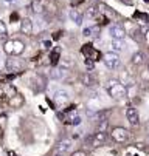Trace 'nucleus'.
<instances>
[{
	"mask_svg": "<svg viewBox=\"0 0 149 156\" xmlns=\"http://www.w3.org/2000/svg\"><path fill=\"white\" fill-rule=\"evenodd\" d=\"M56 116H58V118H59L62 122H64V119H65V113H64V111H58V113H56Z\"/></svg>",
	"mask_w": 149,
	"mask_h": 156,
	"instance_id": "obj_28",
	"label": "nucleus"
},
{
	"mask_svg": "<svg viewBox=\"0 0 149 156\" xmlns=\"http://www.w3.org/2000/svg\"><path fill=\"white\" fill-rule=\"evenodd\" d=\"M96 16H98V14H96V9H95V8H89L87 12H86V19H89V20L95 19Z\"/></svg>",
	"mask_w": 149,
	"mask_h": 156,
	"instance_id": "obj_23",
	"label": "nucleus"
},
{
	"mask_svg": "<svg viewBox=\"0 0 149 156\" xmlns=\"http://www.w3.org/2000/svg\"><path fill=\"white\" fill-rule=\"evenodd\" d=\"M65 74H67V70L64 68V66H54V68L51 70V73H50L53 80H61V79L65 77Z\"/></svg>",
	"mask_w": 149,
	"mask_h": 156,
	"instance_id": "obj_13",
	"label": "nucleus"
},
{
	"mask_svg": "<svg viewBox=\"0 0 149 156\" xmlns=\"http://www.w3.org/2000/svg\"><path fill=\"white\" fill-rule=\"evenodd\" d=\"M96 20H98V25H99V27L109 25V19L106 17V16H96Z\"/></svg>",
	"mask_w": 149,
	"mask_h": 156,
	"instance_id": "obj_22",
	"label": "nucleus"
},
{
	"mask_svg": "<svg viewBox=\"0 0 149 156\" xmlns=\"http://www.w3.org/2000/svg\"><path fill=\"white\" fill-rule=\"evenodd\" d=\"M123 2H124V3H129V2H127V0H123Z\"/></svg>",
	"mask_w": 149,
	"mask_h": 156,
	"instance_id": "obj_36",
	"label": "nucleus"
},
{
	"mask_svg": "<svg viewBox=\"0 0 149 156\" xmlns=\"http://www.w3.org/2000/svg\"><path fill=\"white\" fill-rule=\"evenodd\" d=\"M33 20L31 19H24L22 20V23H20V33L25 34V36H31L33 34Z\"/></svg>",
	"mask_w": 149,
	"mask_h": 156,
	"instance_id": "obj_10",
	"label": "nucleus"
},
{
	"mask_svg": "<svg viewBox=\"0 0 149 156\" xmlns=\"http://www.w3.org/2000/svg\"><path fill=\"white\" fill-rule=\"evenodd\" d=\"M24 96L22 94H14V96H11V99H9V105L13 107V108H19V107H22L24 105Z\"/></svg>",
	"mask_w": 149,
	"mask_h": 156,
	"instance_id": "obj_18",
	"label": "nucleus"
},
{
	"mask_svg": "<svg viewBox=\"0 0 149 156\" xmlns=\"http://www.w3.org/2000/svg\"><path fill=\"white\" fill-rule=\"evenodd\" d=\"M81 83L86 85V87H93L96 83V79H95V76L92 73L87 71V73H82L81 74Z\"/></svg>",
	"mask_w": 149,
	"mask_h": 156,
	"instance_id": "obj_15",
	"label": "nucleus"
},
{
	"mask_svg": "<svg viewBox=\"0 0 149 156\" xmlns=\"http://www.w3.org/2000/svg\"><path fill=\"white\" fill-rule=\"evenodd\" d=\"M72 148V141L70 139H62L56 145V153H67Z\"/></svg>",
	"mask_w": 149,
	"mask_h": 156,
	"instance_id": "obj_16",
	"label": "nucleus"
},
{
	"mask_svg": "<svg viewBox=\"0 0 149 156\" xmlns=\"http://www.w3.org/2000/svg\"><path fill=\"white\" fill-rule=\"evenodd\" d=\"M92 33H93V28H86V30H84V36H86V37L92 36Z\"/></svg>",
	"mask_w": 149,
	"mask_h": 156,
	"instance_id": "obj_26",
	"label": "nucleus"
},
{
	"mask_svg": "<svg viewBox=\"0 0 149 156\" xmlns=\"http://www.w3.org/2000/svg\"><path fill=\"white\" fill-rule=\"evenodd\" d=\"M69 17H70V20H72V22H75V23H76L78 27H81V25H82V22H84V16H82L76 8H72V9H70Z\"/></svg>",
	"mask_w": 149,
	"mask_h": 156,
	"instance_id": "obj_14",
	"label": "nucleus"
},
{
	"mask_svg": "<svg viewBox=\"0 0 149 156\" xmlns=\"http://www.w3.org/2000/svg\"><path fill=\"white\" fill-rule=\"evenodd\" d=\"M14 20H17V14H16V12L11 14V22H14Z\"/></svg>",
	"mask_w": 149,
	"mask_h": 156,
	"instance_id": "obj_31",
	"label": "nucleus"
},
{
	"mask_svg": "<svg viewBox=\"0 0 149 156\" xmlns=\"http://www.w3.org/2000/svg\"><path fill=\"white\" fill-rule=\"evenodd\" d=\"M106 91H107L109 96L114 98V99H123V98H126V94H127L126 87H124L120 80H115V79L106 82Z\"/></svg>",
	"mask_w": 149,
	"mask_h": 156,
	"instance_id": "obj_1",
	"label": "nucleus"
},
{
	"mask_svg": "<svg viewBox=\"0 0 149 156\" xmlns=\"http://www.w3.org/2000/svg\"><path fill=\"white\" fill-rule=\"evenodd\" d=\"M110 48H112V51L114 53H121V51H124V48H126V45H124V42H123V39H114L112 42H110Z\"/></svg>",
	"mask_w": 149,
	"mask_h": 156,
	"instance_id": "obj_17",
	"label": "nucleus"
},
{
	"mask_svg": "<svg viewBox=\"0 0 149 156\" xmlns=\"http://www.w3.org/2000/svg\"><path fill=\"white\" fill-rule=\"evenodd\" d=\"M8 36V30H6V25L0 20V37H6Z\"/></svg>",
	"mask_w": 149,
	"mask_h": 156,
	"instance_id": "obj_24",
	"label": "nucleus"
},
{
	"mask_svg": "<svg viewBox=\"0 0 149 156\" xmlns=\"http://www.w3.org/2000/svg\"><path fill=\"white\" fill-rule=\"evenodd\" d=\"M0 136H2V128H0Z\"/></svg>",
	"mask_w": 149,
	"mask_h": 156,
	"instance_id": "obj_37",
	"label": "nucleus"
},
{
	"mask_svg": "<svg viewBox=\"0 0 149 156\" xmlns=\"http://www.w3.org/2000/svg\"><path fill=\"white\" fill-rule=\"evenodd\" d=\"M72 156H87V153H86V151H82V150H78V151H75Z\"/></svg>",
	"mask_w": 149,
	"mask_h": 156,
	"instance_id": "obj_29",
	"label": "nucleus"
},
{
	"mask_svg": "<svg viewBox=\"0 0 149 156\" xmlns=\"http://www.w3.org/2000/svg\"><path fill=\"white\" fill-rule=\"evenodd\" d=\"M144 2H149V0H144Z\"/></svg>",
	"mask_w": 149,
	"mask_h": 156,
	"instance_id": "obj_38",
	"label": "nucleus"
},
{
	"mask_svg": "<svg viewBox=\"0 0 149 156\" xmlns=\"http://www.w3.org/2000/svg\"><path fill=\"white\" fill-rule=\"evenodd\" d=\"M59 57H61V50H59V48L53 50L51 54H50V63H51L53 66H56V65L59 63Z\"/></svg>",
	"mask_w": 149,
	"mask_h": 156,
	"instance_id": "obj_20",
	"label": "nucleus"
},
{
	"mask_svg": "<svg viewBox=\"0 0 149 156\" xmlns=\"http://www.w3.org/2000/svg\"><path fill=\"white\" fill-rule=\"evenodd\" d=\"M110 135H112L114 141L118 142V144H123V142H126L127 139H129V131H127L124 127H115Z\"/></svg>",
	"mask_w": 149,
	"mask_h": 156,
	"instance_id": "obj_5",
	"label": "nucleus"
},
{
	"mask_svg": "<svg viewBox=\"0 0 149 156\" xmlns=\"http://www.w3.org/2000/svg\"><path fill=\"white\" fill-rule=\"evenodd\" d=\"M3 51L9 56H20L24 51H25V43L19 39H14V40H8L5 45H3Z\"/></svg>",
	"mask_w": 149,
	"mask_h": 156,
	"instance_id": "obj_2",
	"label": "nucleus"
},
{
	"mask_svg": "<svg viewBox=\"0 0 149 156\" xmlns=\"http://www.w3.org/2000/svg\"><path fill=\"white\" fill-rule=\"evenodd\" d=\"M47 2H48V0H31V9H33V12H36V14L44 12L45 8H47Z\"/></svg>",
	"mask_w": 149,
	"mask_h": 156,
	"instance_id": "obj_11",
	"label": "nucleus"
},
{
	"mask_svg": "<svg viewBox=\"0 0 149 156\" xmlns=\"http://www.w3.org/2000/svg\"><path fill=\"white\" fill-rule=\"evenodd\" d=\"M146 144H147V145H149V136H147V139H146Z\"/></svg>",
	"mask_w": 149,
	"mask_h": 156,
	"instance_id": "obj_34",
	"label": "nucleus"
},
{
	"mask_svg": "<svg viewBox=\"0 0 149 156\" xmlns=\"http://www.w3.org/2000/svg\"><path fill=\"white\" fill-rule=\"evenodd\" d=\"M126 119L131 125L137 127L140 124V116H138V111L134 108V107H127L126 108Z\"/></svg>",
	"mask_w": 149,
	"mask_h": 156,
	"instance_id": "obj_7",
	"label": "nucleus"
},
{
	"mask_svg": "<svg viewBox=\"0 0 149 156\" xmlns=\"http://www.w3.org/2000/svg\"><path fill=\"white\" fill-rule=\"evenodd\" d=\"M6 3H13V2H16V0H5Z\"/></svg>",
	"mask_w": 149,
	"mask_h": 156,
	"instance_id": "obj_33",
	"label": "nucleus"
},
{
	"mask_svg": "<svg viewBox=\"0 0 149 156\" xmlns=\"http://www.w3.org/2000/svg\"><path fill=\"white\" fill-rule=\"evenodd\" d=\"M82 2H84V0H70V3H72L73 8H76V6H78L79 3H82Z\"/></svg>",
	"mask_w": 149,
	"mask_h": 156,
	"instance_id": "obj_27",
	"label": "nucleus"
},
{
	"mask_svg": "<svg viewBox=\"0 0 149 156\" xmlns=\"http://www.w3.org/2000/svg\"><path fill=\"white\" fill-rule=\"evenodd\" d=\"M70 101V94L65 90H56L54 91V102L58 108H64Z\"/></svg>",
	"mask_w": 149,
	"mask_h": 156,
	"instance_id": "obj_6",
	"label": "nucleus"
},
{
	"mask_svg": "<svg viewBox=\"0 0 149 156\" xmlns=\"http://www.w3.org/2000/svg\"><path fill=\"white\" fill-rule=\"evenodd\" d=\"M134 65H141L143 62H144V54L143 53H135L134 56H132V60H131Z\"/></svg>",
	"mask_w": 149,
	"mask_h": 156,
	"instance_id": "obj_21",
	"label": "nucleus"
},
{
	"mask_svg": "<svg viewBox=\"0 0 149 156\" xmlns=\"http://www.w3.org/2000/svg\"><path fill=\"white\" fill-rule=\"evenodd\" d=\"M42 47H44L45 50H50V48H51V42H50V40H45V42H42Z\"/></svg>",
	"mask_w": 149,
	"mask_h": 156,
	"instance_id": "obj_25",
	"label": "nucleus"
},
{
	"mask_svg": "<svg viewBox=\"0 0 149 156\" xmlns=\"http://www.w3.org/2000/svg\"><path fill=\"white\" fill-rule=\"evenodd\" d=\"M59 37H61V31H58V33H54V34H53V39H54V40H58Z\"/></svg>",
	"mask_w": 149,
	"mask_h": 156,
	"instance_id": "obj_30",
	"label": "nucleus"
},
{
	"mask_svg": "<svg viewBox=\"0 0 149 156\" xmlns=\"http://www.w3.org/2000/svg\"><path fill=\"white\" fill-rule=\"evenodd\" d=\"M79 122H81V116L78 115L76 110H72V111H67V113H65L64 124H67V125H78Z\"/></svg>",
	"mask_w": 149,
	"mask_h": 156,
	"instance_id": "obj_8",
	"label": "nucleus"
},
{
	"mask_svg": "<svg viewBox=\"0 0 149 156\" xmlns=\"http://www.w3.org/2000/svg\"><path fill=\"white\" fill-rule=\"evenodd\" d=\"M8 156H19V154L14 153V151H8Z\"/></svg>",
	"mask_w": 149,
	"mask_h": 156,
	"instance_id": "obj_32",
	"label": "nucleus"
},
{
	"mask_svg": "<svg viewBox=\"0 0 149 156\" xmlns=\"http://www.w3.org/2000/svg\"><path fill=\"white\" fill-rule=\"evenodd\" d=\"M5 66H6V70H8V71H11V73H17V71L22 70V62H19L17 59H8L6 63H5Z\"/></svg>",
	"mask_w": 149,
	"mask_h": 156,
	"instance_id": "obj_12",
	"label": "nucleus"
},
{
	"mask_svg": "<svg viewBox=\"0 0 149 156\" xmlns=\"http://www.w3.org/2000/svg\"><path fill=\"white\" fill-rule=\"evenodd\" d=\"M107 138H109L107 131H106V130H98V131L95 133V135H92V136L87 139V142H89L92 147H101V145H104V144H106Z\"/></svg>",
	"mask_w": 149,
	"mask_h": 156,
	"instance_id": "obj_3",
	"label": "nucleus"
},
{
	"mask_svg": "<svg viewBox=\"0 0 149 156\" xmlns=\"http://www.w3.org/2000/svg\"><path fill=\"white\" fill-rule=\"evenodd\" d=\"M109 34L114 37V39H123L126 36V31H124V27L121 23H114L110 25L109 28Z\"/></svg>",
	"mask_w": 149,
	"mask_h": 156,
	"instance_id": "obj_9",
	"label": "nucleus"
},
{
	"mask_svg": "<svg viewBox=\"0 0 149 156\" xmlns=\"http://www.w3.org/2000/svg\"><path fill=\"white\" fill-rule=\"evenodd\" d=\"M54 156H62V153H56V154H54Z\"/></svg>",
	"mask_w": 149,
	"mask_h": 156,
	"instance_id": "obj_35",
	"label": "nucleus"
},
{
	"mask_svg": "<svg viewBox=\"0 0 149 156\" xmlns=\"http://www.w3.org/2000/svg\"><path fill=\"white\" fill-rule=\"evenodd\" d=\"M102 62L106 65V68H109V70H117L121 63L117 53H106L102 56Z\"/></svg>",
	"mask_w": 149,
	"mask_h": 156,
	"instance_id": "obj_4",
	"label": "nucleus"
},
{
	"mask_svg": "<svg viewBox=\"0 0 149 156\" xmlns=\"http://www.w3.org/2000/svg\"><path fill=\"white\" fill-rule=\"evenodd\" d=\"M81 53H82L84 56H86V57L92 59V57H93V53H95L93 45H92V43H87V45H84V47L81 48Z\"/></svg>",
	"mask_w": 149,
	"mask_h": 156,
	"instance_id": "obj_19",
	"label": "nucleus"
}]
</instances>
